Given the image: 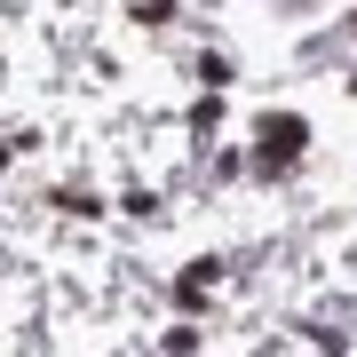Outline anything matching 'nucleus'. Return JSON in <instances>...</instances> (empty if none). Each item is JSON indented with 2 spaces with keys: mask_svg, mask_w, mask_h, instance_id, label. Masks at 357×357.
I'll return each instance as SVG.
<instances>
[{
  "mask_svg": "<svg viewBox=\"0 0 357 357\" xmlns=\"http://www.w3.org/2000/svg\"><path fill=\"white\" fill-rule=\"evenodd\" d=\"M294 143H302V119H270L262 128V159H294Z\"/></svg>",
  "mask_w": 357,
  "mask_h": 357,
  "instance_id": "f257e3e1",
  "label": "nucleus"
}]
</instances>
